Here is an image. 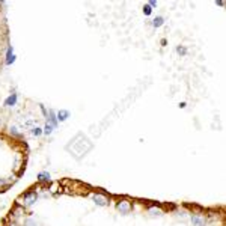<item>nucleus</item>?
I'll return each mask as SVG.
<instances>
[{
    "instance_id": "f257e3e1",
    "label": "nucleus",
    "mask_w": 226,
    "mask_h": 226,
    "mask_svg": "<svg viewBox=\"0 0 226 226\" xmlns=\"http://www.w3.org/2000/svg\"><path fill=\"white\" fill-rule=\"evenodd\" d=\"M116 208L121 211V214H128L131 211V204L128 201H121V202H118V206Z\"/></svg>"
},
{
    "instance_id": "f03ea898",
    "label": "nucleus",
    "mask_w": 226,
    "mask_h": 226,
    "mask_svg": "<svg viewBox=\"0 0 226 226\" xmlns=\"http://www.w3.org/2000/svg\"><path fill=\"white\" fill-rule=\"evenodd\" d=\"M36 199H38L36 191H29V193L24 195V204H26V205H32V204L36 202Z\"/></svg>"
},
{
    "instance_id": "7ed1b4c3",
    "label": "nucleus",
    "mask_w": 226,
    "mask_h": 226,
    "mask_svg": "<svg viewBox=\"0 0 226 226\" xmlns=\"http://www.w3.org/2000/svg\"><path fill=\"white\" fill-rule=\"evenodd\" d=\"M94 202H95L98 206H106L108 201L104 195H95V196H94Z\"/></svg>"
},
{
    "instance_id": "20e7f679",
    "label": "nucleus",
    "mask_w": 226,
    "mask_h": 226,
    "mask_svg": "<svg viewBox=\"0 0 226 226\" xmlns=\"http://www.w3.org/2000/svg\"><path fill=\"white\" fill-rule=\"evenodd\" d=\"M15 103H17V94H12V95H9L8 98L5 99V106H6V107L15 106Z\"/></svg>"
},
{
    "instance_id": "39448f33",
    "label": "nucleus",
    "mask_w": 226,
    "mask_h": 226,
    "mask_svg": "<svg viewBox=\"0 0 226 226\" xmlns=\"http://www.w3.org/2000/svg\"><path fill=\"white\" fill-rule=\"evenodd\" d=\"M191 223H193L195 226H204V225H205L204 219H202V217H199V216H193V217H191Z\"/></svg>"
},
{
    "instance_id": "423d86ee",
    "label": "nucleus",
    "mask_w": 226,
    "mask_h": 226,
    "mask_svg": "<svg viewBox=\"0 0 226 226\" xmlns=\"http://www.w3.org/2000/svg\"><path fill=\"white\" fill-rule=\"evenodd\" d=\"M68 116H69L68 110H60V112H58V121H67Z\"/></svg>"
},
{
    "instance_id": "0eeeda50",
    "label": "nucleus",
    "mask_w": 226,
    "mask_h": 226,
    "mask_svg": "<svg viewBox=\"0 0 226 226\" xmlns=\"http://www.w3.org/2000/svg\"><path fill=\"white\" fill-rule=\"evenodd\" d=\"M50 125L53 128L58 127V118H56V113L53 110H50Z\"/></svg>"
},
{
    "instance_id": "6e6552de",
    "label": "nucleus",
    "mask_w": 226,
    "mask_h": 226,
    "mask_svg": "<svg viewBox=\"0 0 226 226\" xmlns=\"http://www.w3.org/2000/svg\"><path fill=\"white\" fill-rule=\"evenodd\" d=\"M38 179L41 182H47V181H50V173L48 172H39L38 173Z\"/></svg>"
},
{
    "instance_id": "1a4fd4ad",
    "label": "nucleus",
    "mask_w": 226,
    "mask_h": 226,
    "mask_svg": "<svg viewBox=\"0 0 226 226\" xmlns=\"http://www.w3.org/2000/svg\"><path fill=\"white\" fill-rule=\"evenodd\" d=\"M14 60H15V56H14V53H12V47L8 48V58H6V65H11V63H14Z\"/></svg>"
},
{
    "instance_id": "9d476101",
    "label": "nucleus",
    "mask_w": 226,
    "mask_h": 226,
    "mask_svg": "<svg viewBox=\"0 0 226 226\" xmlns=\"http://www.w3.org/2000/svg\"><path fill=\"white\" fill-rule=\"evenodd\" d=\"M163 23H164L163 17H157V18H154V21H152V26L154 27H160V26H163Z\"/></svg>"
},
{
    "instance_id": "9b49d317",
    "label": "nucleus",
    "mask_w": 226,
    "mask_h": 226,
    "mask_svg": "<svg viewBox=\"0 0 226 226\" xmlns=\"http://www.w3.org/2000/svg\"><path fill=\"white\" fill-rule=\"evenodd\" d=\"M151 12H152V8H151L149 5H145V6H143V14H145V15H151Z\"/></svg>"
},
{
    "instance_id": "f8f14e48",
    "label": "nucleus",
    "mask_w": 226,
    "mask_h": 226,
    "mask_svg": "<svg viewBox=\"0 0 226 226\" xmlns=\"http://www.w3.org/2000/svg\"><path fill=\"white\" fill-rule=\"evenodd\" d=\"M149 213H151L152 216H160V214H161V210H158V208H151Z\"/></svg>"
},
{
    "instance_id": "ddd939ff",
    "label": "nucleus",
    "mask_w": 226,
    "mask_h": 226,
    "mask_svg": "<svg viewBox=\"0 0 226 226\" xmlns=\"http://www.w3.org/2000/svg\"><path fill=\"white\" fill-rule=\"evenodd\" d=\"M51 131H53V127H51L50 124H47L45 128H44V133H45V134H51Z\"/></svg>"
},
{
    "instance_id": "4468645a",
    "label": "nucleus",
    "mask_w": 226,
    "mask_h": 226,
    "mask_svg": "<svg viewBox=\"0 0 226 226\" xmlns=\"http://www.w3.org/2000/svg\"><path fill=\"white\" fill-rule=\"evenodd\" d=\"M177 51H178V53H179V54H186V53H187L186 47H178V48H177Z\"/></svg>"
},
{
    "instance_id": "2eb2a0df",
    "label": "nucleus",
    "mask_w": 226,
    "mask_h": 226,
    "mask_svg": "<svg viewBox=\"0 0 226 226\" xmlns=\"http://www.w3.org/2000/svg\"><path fill=\"white\" fill-rule=\"evenodd\" d=\"M24 226H36V223H35L33 220H26V222H24Z\"/></svg>"
},
{
    "instance_id": "dca6fc26",
    "label": "nucleus",
    "mask_w": 226,
    "mask_h": 226,
    "mask_svg": "<svg viewBox=\"0 0 226 226\" xmlns=\"http://www.w3.org/2000/svg\"><path fill=\"white\" fill-rule=\"evenodd\" d=\"M41 133H42L41 128H33V134H35V136H39Z\"/></svg>"
},
{
    "instance_id": "f3484780",
    "label": "nucleus",
    "mask_w": 226,
    "mask_h": 226,
    "mask_svg": "<svg viewBox=\"0 0 226 226\" xmlns=\"http://www.w3.org/2000/svg\"><path fill=\"white\" fill-rule=\"evenodd\" d=\"M11 134H15V136H20V133L17 131V128H11Z\"/></svg>"
},
{
    "instance_id": "a211bd4d",
    "label": "nucleus",
    "mask_w": 226,
    "mask_h": 226,
    "mask_svg": "<svg viewBox=\"0 0 226 226\" xmlns=\"http://www.w3.org/2000/svg\"><path fill=\"white\" fill-rule=\"evenodd\" d=\"M149 6H151V8H155V6H157V2H155V0H151V2H149Z\"/></svg>"
},
{
    "instance_id": "6ab92c4d",
    "label": "nucleus",
    "mask_w": 226,
    "mask_h": 226,
    "mask_svg": "<svg viewBox=\"0 0 226 226\" xmlns=\"http://www.w3.org/2000/svg\"><path fill=\"white\" fill-rule=\"evenodd\" d=\"M216 5H219V6H223V5H225V2H216Z\"/></svg>"
},
{
    "instance_id": "aec40b11",
    "label": "nucleus",
    "mask_w": 226,
    "mask_h": 226,
    "mask_svg": "<svg viewBox=\"0 0 226 226\" xmlns=\"http://www.w3.org/2000/svg\"><path fill=\"white\" fill-rule=\"evenodd\" d=\"M3 184H5V179H0V187L3 186Z\"/></svg>"
},
{
    "instance_id": "412c9836",
    "label": "nucleus",
    "mask_w": 226,
    "mask_h": 226,
    "mask_svg": "<svg viewBox=\"0 0 226 226\" xmlns=\"http://www.w3.org/2000/svg\"><path fill=\"white\" fill-rule=\"evenodd\" d=\"M11 226H15V225H11Z\"/></svg>"
}]
</instances>
